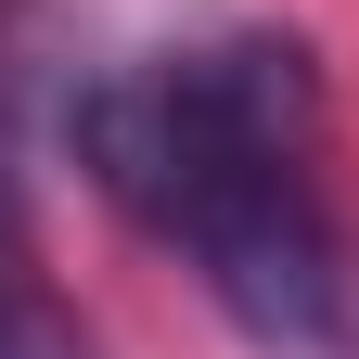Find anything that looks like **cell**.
Returning a JSON list of instances; mask_svg holds the SVG:
<instances>
[{
    "mask_svg": "<svg viewBox=\"0 0 359 359\" xmlns=\"http://www.w3.org/2000/svg\"><path fill=\"white\" fill-rule=\"evenodd\" d=\"M0 359H103V346H90V321L26 269V244H0Z\"/></svg>",
    "mask_w": 359,
    "mask_h": 359,
    "instance_id": "3957f363",
    "label": "cell"
},
{
    "mask_svg": "<svg viewBox=\"0 0 359 359\" xmlns=\"http://www.w3.org/2000/svg\"><path fill=\"white\" fill-rule=\"evenodd\" d=\"M39 0H0V244H26L39 205Z\"/></svg>",
    "mask_w": 359,
    "mask_h": 359,
    "instance_id": "7a4b0ae2",
    "label": "cell"
},
{
    "mask_svg": "<svg viewBox=\"0 0 359 359\" xmlns=\"http://www.w3.org/2000/svg\"><path fill=\"white\" fill-rule=\"evenodd\" d=\"M52 128L257 359H359V218L334 193V90L295 26H205L90 65L65 77Z\"/></svg>",
    "mask_w": 359,
    "mask_h": 359,
    "instance_id": "6da1fadb",
    "label": "cell"
}]
</instances>
